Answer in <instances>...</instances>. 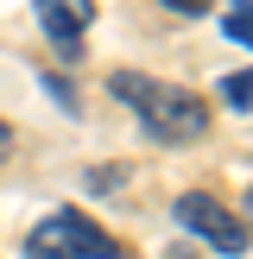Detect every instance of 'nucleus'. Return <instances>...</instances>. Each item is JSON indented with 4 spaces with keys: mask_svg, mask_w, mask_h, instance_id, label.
<instances>
[{
    "mask_svg": "<svg viewBox=\"0 0 253 259\" xmlns=\"http://www.w3.org/2000/svg\"><path fill=\"white\" fill-rule=\"evenodd\" d=\"M108 95L126 101L158 146H196V139L209 133V101H202L196 89H184V82H158V76H146V70H114Z\"/></svg>",
    "mask_w": 253,
    "mask_h": 259,
    "instance_id": "nucleus-1",
    "label": "nucleus"
},
{
    "mask_svg": "<svg viewBox=\"0 0 253 259\" xmlns=\"http://www.w3.org/2000/svg\"><path fill=\"white\" fill-rule=\"evenodd\" d=\"M25 259H133V247L114 240L101 222H89L82 209H51L25 234Z\"/></svg>",
    "mask_w": 253,
    "mask_h": 259,
    "instance_id": "nucleus-2",
    "label": "nucleus"
},
{
    "mask_svg": "<svg viewBox=\"0 0 253 259\" xmlns=\"http://www.w3.org/2000/svg\"><path fill=\"white\" fill-rule=\"evenodd\" d=\"M177 228H184L190 240H202L209 253H228V259H240V253L253 247V228L240 222V215H228L215 196H202V190L177 196Z\"/></svg>",
    "mask_w": 253,
    "mask_h": 259,
    "instance_id": "nucleus-3",
    "label": "nucleus"
},
{
    "mask_svg": "<svg viewBox=\"0 0 253 259\" xmlns=\"http://www.w3.org/2000/svg\"><path fill=\"white\" fill-rule=\"evenodd\" d=\"M38 32L57 45V57H82V32L95 25V0H38Z\"/></svg>",
    "mask_w": 253,
    "mask_h": 259,
    "instance_id": "nucleus-4",
    "label": "nucleus"
},
{
    "mask_svg": "<svg viewBox=\"0 0 253 259\" xmlns=\"http://www.w3.org/2000/svg\"><path fill=\"white\" fill-rule=\"evenodd\" d=\"M126 177H133V171H126V164H95V171L82 177V190H89V196H114V190H120Z\"/></svg>",
    "mask_w": 253,
    "mask_h": 259,
    "instance_id": "nucleus-5",
    "label": "nucleus"
},
{
    "mask_svg": "<svg viewBox=\"0 0 253 259\" xmlns=\"http://www.w3.org/2000/svg\"><path fill=\"white\" fill-rule=\"evenodd\" d=\"M222 32L253 51V0H228V25H222Z\"/></svg>",
    "mask_w": 253,
    "mask_h": 259,
    "instance_id": "nucleus-6",
    "label": "nucleus"
},
{
    "mask_svg": "<svg viewBox=\"0 0 253 259\" xmlns=\"http://www.w3.org/2000/svg\"><path fill=\"white\" fill-rule=\"evenodd\" d=\"M222 101L247 114V108H253V70H228V76H222Z\"/></svg>",
    "mask_w": 253,
    "mask_h": 259,
    "instance_id": "nucleus-7",
    "label": "nucleus"
},
{
    "mask_svg": "<svg viewBox=\"0 0 253 259\" xmlns=\"http://www.w3.org/2000/svg\"><path fill=\"white\" fill-rule=\"evenodd\" d=\"M45 89H51V95H57V108H70V114H76V89L63 82L57 70H45Z\"/></svg>",
    "mask_w": 253,
    "mask_h": 259,
    "instance_id": "nucleus-8",
    "label": "nucleus"
},
{
    "mask_svg": "<svg viewBox=\"0 0 253 259\" xmlns=\"http://www.w3.org/2000/svg\"><path fill=\"white\" fill-rule=\"evenodd\" d=\"M164 13H190V19H196V13H209V0H158Z\"/></svg>",
    "mask_w": 253,
    "mask_h": 259,
    "instance_id": "nucleus-9",
    "label": "nucleus"
},
{
    "mask_svg": "<svg viewBox=\"0 0 253 259\" xmlns=\"http://www.w3.org/2000/svg\"><path fill=\"white\" fill-rule=\"evenodd\" d=\"M7 152H13V126L0 120V164H7Z\"/></svg>",
    "mask_w": 253,
    "mask_h": 259,
    "instance_id": "nucleus-10",
    "label": "nucleus"
},
{
    "mask_svg": "<svg viewBox=\"0 0 253 259\" xmlns=\"http://www.w3.org/2000/svg\"><path fill=\"white\" fill-rule=\"evenodd\" d=\"M247 228H253V190H247Z\"/></svg>",
    "mask_w": 253,
    "mask_h": 259,
    "instance_id": "nucleus-11",
    "label": "nucleus"
}]
</instances>
